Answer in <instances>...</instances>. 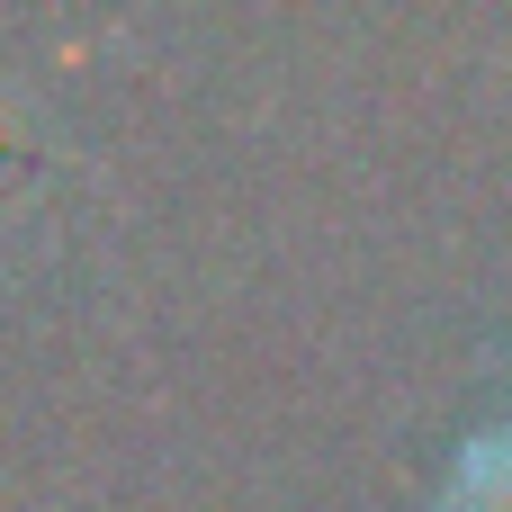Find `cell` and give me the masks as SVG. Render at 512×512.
<instances>
[{"label": "cell", "instance_id": "obj_1", "mask_svg": "<svg viewBox=\"0 0 512 512\" xmlns=\"http://www.w3.org/2000/svg\"><path fill=\"white\" fill-rule=\"evenodd\" d=\"M432 512H512V414L459 441V459H450Z\"/></svg>", "mask_w": 512, "mask_h": 512}]
</instances>
